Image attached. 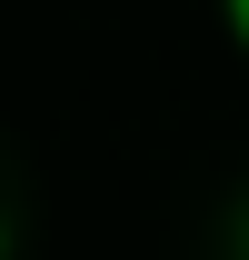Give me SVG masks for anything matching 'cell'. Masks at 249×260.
Segmentation results:
<instances>
[{
    "instance_id": "6da1fadb",
    "label": "cell",
    "mask_w": 249,
    "mask_h": 260,
    "mask_svg": "<svg viewBox=\"0 0 249 260\" xmlns=\"http://www.w3.org/2000/svg\"><path fill=\"white\" fill-rule=\"evenodd\" d=\"M210 10H219V40H229V50L249 60V0H210Z\"/></svg>"
},
{
    "instance_id": "7a4b0ae2",
    "label": "cell",
    "mask_w": 249,
    "mask_h": 260,
    "mask_svg": "<svg viewBox=\"0 0 249 260\" xmlns=\"http://www.w3.org/2000/svg\"><path fill=\"white\" fill-rule=\"evenodd\" d=\"M229 260H249V200L229 210Z\"/></svg>"
},
{
    "instance_id": "3957f363",
    "label": "cell",
    "mask_w": 249,
    "mask_h": 260,
    "mask_svg": "<svg viewBox=\"0 0 249 260\" xmlns=\"http://www.w3.org/2000/svg\"><path fill=\"white\" fill-rule=\"evenodd\" d=\"M0 260H20V230H10V210H0Z\"/></svg>"
}]
</instances>
